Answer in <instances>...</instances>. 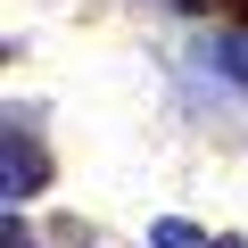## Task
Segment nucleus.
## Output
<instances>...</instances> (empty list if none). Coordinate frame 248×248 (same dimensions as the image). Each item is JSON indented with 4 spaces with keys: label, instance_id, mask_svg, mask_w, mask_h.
Here are the masks:
<instances>
[{
    "label": "nucleus",
    "instance_id": "3",
    "mask_svg": "<svg viewBox=\"0 0 248 248\" xmlns=\"http://www.w3.org/2000/svg\"><path fill=\"white\" fill-rule=\"evenodd\" d=\"M0 248H33V232H25L17 215H9V232H0Z\"/></svg>",
    "mask_w": 248,
    "mask_h": 248
},
{
    "label": "nucleus",
    "instance_id": "1",
    "mask_svg": "<svg viewBox=\"0 0 248 248\" xmlns=\"http://www.w3.org/2000/svg\"><path fill=\"white\" fill-rule=\"evenodd\" d=\"M0 190H9V207L33 199V190H50V157H42V141L17 116H9V133H0Z\"/></svg>",
    "mask_w": 248,
    "mask_h": 248
},
{
    "label": "nucleus",
    "instance_id": "2",
    "mask_svg": "<svg viewBox=\"0 0 248 248\" xmlns=\"http://www.w3.org/2000/svg\"><path fill=\"white\" fill-rule=\"evenodd\" d=\"M149 240H157V248H240V240H207V232H199V223H182V215H157V223H149Z\"/></svg>",
    "mask_w": 248,
    "mask_h": 248
}]
</instances>
